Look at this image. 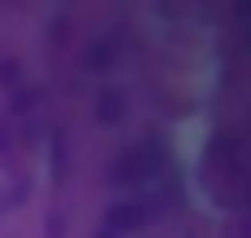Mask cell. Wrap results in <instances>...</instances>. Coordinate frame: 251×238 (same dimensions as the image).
Instances as JSON below:
<instances>
[{"label":"cell","mask_w":251,"mask_h":238,"mask_svg":"<svg viewBox=\"0 0 251 238\" xmlns=\"http://www.w3.org/2000/svg\"><path fill=\"white\" fill-rule=\"evenodd\" d=\"M115 53H119V44H115V40H97V44H88L84 62H88L93 71H106V66L115 62Z\"/></svg>","instance_id":"cell-3"},{"label":"cell","mask_w":251,"mask_h":238,"mask_svg":"<svg viewBox=\"0 0 251 238\" xmlns=\"http://www.w3.org/2000/svg\"><path fill=\"white\" fill-rule=\"evenodd\" d=\"M154 172H159V150L146 146V150H128L110 168V181L115 185H137V181H154Z\"/></svg>","instance_id":"cell-1"},{"label":"cell","mask_w":251,"mask_h":238,"mask_svg":"<svg viewBox=\"0 0 251 238\" xmlns=\"http://www.w3.org/2000/svg\"><path fill=\"white\" fill-rule=\"evenodd\" d=\"M101 238H115V234H101Z\"/></svg>","instance_id":"cell-5"},{"label":"cell","mask_w":251,"mask_h":238,"mask_svg":"<svg viewBox=\"0 0 251 238\" xmlns=\"http://www.w3.org/2000/svg\"><path fill=\"white\" fill-rule=\"evenodd\" d=\"M141 216H146V208H137V203H119V208H110V225H115V230H132Z\"/></svg>","instance_id":"cell-4"},{"label":"cell","mask_w":251,"mask_h":238,"mask_svg":"<svg viewBox=\"0 0 251 238\" xmlns=\"http://www.w3.org/2000/svg\"><path fill=\"white\" fill-rule=\"evenodd\" d=\"M97 119H101V124H119V119H124V97H119L115 88L97 93Z\"/></svg>","instance_id":"cell-2"}]
</instances>
